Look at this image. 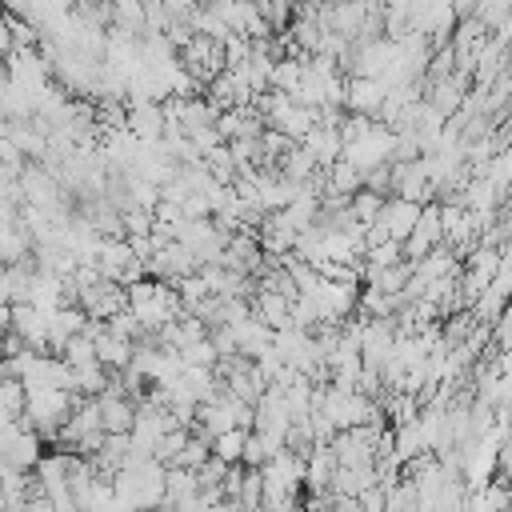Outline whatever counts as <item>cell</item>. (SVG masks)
I'll use <instances>...</instances> for the list:
<instances>
[{
  "label": "cell",
  "instance_id": "1",
  "mask_svg": "<svg viewBox=\"0 0 512 512\" xmlns=\"http://www.w3.org/2000/svg\"><path fill=\"white\" fill-rule=\"evenodd\" d=\"M164 488H168V468L156 456L128 452V460L112 472V492L132 512H156V508H164Z\"/></svg>",
  "mask_w": 512,
  "mask_h": 512
},
{
  "label": "cell",
  "instance_id": "2",
  "mask_svg": "<svg viewBox=\"0 0 512 512\" xmlns=\"http://www.w3.org/2000/svg\"><path fill=\"white\" fill-rule=\"evenodd\" d=\"M72 408V392L64 388H24V424L40 436H60Z\"/></svg>",
  "mask_w": 512,
  "mask_h": 512
},
{
  "label": "cell",
  "instance_id": "3",
  "mask_svg": "<svg viewBox=\"0 0 512 512\" xmlns=\"http://www.w3.org/2000/svg\"><path fill=\"white\" fill-rule=\"evenodd\" d=\"M96 408H100V428H104V436H128V432H132L136 408H132L124 396L104 392V396L96 400Z\"/></svg>",
  "mask_w": 512,
  "mask_h": 512
},
{
  "label": "cell",
  "instance_id": "4",
  "mask_svg": "<svg viewBox=\"0 0 512 512\" xmlns=\"http://www.w3.org/2000/svg\"><path fill=\"white\" fill-rule=\"evenodd\" d=\"M244 444H248V428H232V432H220L216 440H212V460H220V464H240L244 460Z\"/></svg>",
  "mask_w": 512,
  "mask_h": 512
},
{
  "label": "cell",
  "instance_id": "5",
  "mask_svg": "<svg viewBox=\"0 0 512 512\" xmlns=\"http://www.w3.org/2000/svg\"><path fill=\"white\" fill-rule=\"evenodd\" d=\"M24 420V384L12 376H0V424Z\"/></svg>",
  "mask_w": 512,
  "mask_h": 512
}]
</instances>
